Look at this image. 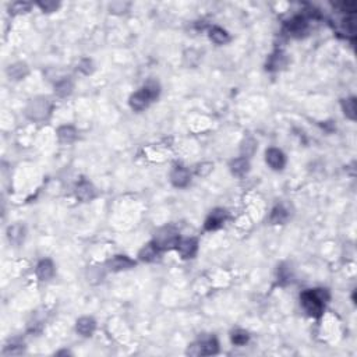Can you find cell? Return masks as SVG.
<instances>
[{"label":"cell","instance_id":"cell-8","mask_svg":"<svg viewBox=\"0 0 357 357\" xmlns=\"http://www.w3.org/2000/svg\"><path fill=\"white\" fill-rule=\"evenodd\" d=\"M198 249V243L195 239H180L176 246L178 254L183 258H193Z\"/></svg>","mask_w":357,"mask_h":357},{"label":"cell","instance_id":"cell-11","mask_svg":"<svg viewBox=\"0 0 357 357\" xmlns=\"http://www.w3.org/2000/svg\"><path fill=\"white\" fill-rule=\"evenodd\" d=\"M159 253H161V249L156 246L155 241H151V243H148L147 246H144L140 250L138 257H140L141 261H144V263H152L159 257Z\"/></svg>","mask_w":357,"mask_h":357},{"label":"cell","instance_id":"cell-16","mask_svg":"<svg viewBox=\"0 0 357 357\" xmlns=\"http://www.w3.org/2000/svg\"><path fill=\"white\" fill-rule=\"evenodd\" d=\"M230 171L234 176H237V178H243V176H246L250 171V163L249 161L244 158V156H241V158H237V159H234L230 162Z\"/></svg>","mask_w":357,"mask_h":357},{"label":"cell","instance_id":"cell-3","mask_svg":"<svg viewBox=\"0 0 357 357\" xmlns=\"http://www.w3.org/2000/svg\"><path fill=\"white\" fill-rule=\"evenodd\" d=\"M219 350V343L215 338H207L202 341L194 342L193 345L188 346L187 355L190 356H211L217 355Z\"/></svg>","mask_w":357,"mask_h":357},{"label":"cell","instance_id":"cell-26","mask_svg":"<svg viewBox=\"0 0 357 357\" xmlns=\"http://www.w3.org/2000/svg\"><path fill=\"white\" fill-rule=\"evenodd\" d=\"M257 148V142L253 138H246V140L243 141V145H241V154L243 156L246 158V156H251L254 154V151H256Z\"/></svg>","mask_w":357,"mask_h":357},{"label":"cell","instance_id":"cell-22","mask_svg":"<svg viewBox=\"0 0 357 357\" xmlns=\"http://www.w3.org/2000/svg\"><path fill=\"white\" fill-rule=\"evenodd\" d=\"M342 109L345 116L349 117L350 120H356V98H348L342 101Z\"/></svg>","mask_w":357,"mask_h":357},{"label":"cell","instance_id":"cell-13","mask_svg":"<svg viewBox=\"0 0 357 357\" xmlns=\"http://www.w3.org/2000/svg\"><path fill=\"white\" fill-rule=\"evenodd\" d=\"M76 195H77L78 200H81V201L84 202L91 201L93 197H95V188H93V186L89 183V181L83 180V181L77 186Z\"/></svg>","mask_w":357,"mask_h":357},{"label":"cell","instance_id":"cell-31","mask_svg":"<svg viewBox=\"0 0 357 357\" xmlns=\"http://www.w3.org/2000/svg\"><path fill=\"white\" fill-rule=\"evenodd\" d=\"M338 7L341 8V11H346V13H355L356 11V3L355 1H343L341 4H338Z\"/></svg>","mask_w":357,"mask_h":357},{"label":"cell","instance_id":"cell-9","mask_svg":"<svg viewBox=\"0 0 357 357\" xmlns=\"http://www.w3.org/2000/svg\"><path fill=\"white\" fill-rule=\"evenodd\" d=\"M307 28H309V24H307V20L302 16H296L293 17L289 23H287V31L292 37H302L307 32Z\"/></svg>","mask_w":357,"mask_h":357},{"label":"cell","instance_id":"cell-28","mask_svg":"<svg viewBox=\"0 0 357 357\" xmlns=\"http://www.w3.org/2000/svg\"><path fill=\"white\" fill-rule=\"evenodd\" d=\"M78 70L81 71L83 74H86V76L91 74L93 71L92 60H91V59H83V60L80 62V64H78Z\"/></svg>","mask_w":357,"mask_h":357},{"label":"cell","instance_id":"cell-6","mask_svg":"<svg viewBox=\"0 0 357 357\" xmlns=\"http://www.w3.org/2000/svg\"><path fill=\"white\" fill-rule=\"evenodd\" d=\"M265 159H267V163L275 171L283 169L285 163H286V158L283 155V152L278 148H269L265 154Z\"/></svg>","mask_w":357,"mask_h":357},{"label":"cell","instance_id":"cell-10","mask_svg":"<svg viewBox=\"0 0 357 357\" xmlns=\"http://www.w3.org/2000/svg\"><path fill=\"white\" fill-rule=\"evenodd\" d=\"M226 211L225 210H214L211 212V215L205 221V229L207 230H218L219 227L225 223L226 221Z\"/></svg>","mask_w":357,"mask_h":357},{"label":"cell","instance_id":"cell-23","mask_svg":"<svg viewBox=\"0 0 357 357\" xmlns=\"http://www.w3.org/2000/svg\"><path fill=\"white\" fill-rule=\"evenodd\" d=\"M269 221L273 225H282L285 223L287 221V211L283 208V207H275L271 212V217H269Z\"/></svg>","mask_w":357,"mask_h":357},{"label":"cell","instance_id":"cell-30","mask_svg":"<svg viewBox=\"0 0 357 357\" xmlns=\"http://www.w3.org/2000/svg\"><path fill=\"white\" fill-rule=\"evenodd\" d=\"M212 168H214L212 163H201V165H198V168H197V175L201 176V178H205V176H208L211 172H212Z\"/></svg>","mask_w":357,"mask_h":357},{"label":"cell","instance_id":"cell-2","mask_svg":"<svg viewBox=\"0 0 357 357\" xmlns=\"http://www.w3.org/2000/svg\"><path fill=\"white\" fill-rule=\"evenodd\" d=\"M158 95H159V86L151 81L144 88H141L140 91L133 93L130 98V106L137 112L144 110L151 102L158 98Z\"/></svg>","mask_w":357,"mask_h":357},{"label":"cell","instance_id":"cell-24","mask_svg":"<svg viewBox=\"0 0 357 357\" xmlns=\"http://www.w3.org/2000/svg\"><path fill=\"white\" fill-rule=\"evenodd\" d=\"M210 38L212 39V42H215L218 45H223L229 41V34L219 27H214L210 31Z\"/></svg>","mask_w":357,"mask_h":357},{"label":"cell","instance_id":"cell-19","mask_svg":"<svg viewBox=\"0 0 357 357\" xmlns=\"http://www.w3.org/2000/svg\"><path fill=\"white\" fill-rule=\"evenodd\" d=\"M7 74L11 80H21L28 74V66L23 62L14 63V64L8 66Z\"/></svg>","mask_w":357,"mask_h":357},{"label":"cell","instance_id":"cell-17","mask_svg":"<svg viewBox=\"0 0 357 357\" xmlns=\"http://www.w3.org/2000/svg\"><path fill=\"white\" fill-rule=\"evenodd\" d=\"M57 138L63 144H70L77 138V130L73 126H62L57 129Z\"/></svg>","mask_w":357,"mask_h":357},{"label":"cell","instance_id":"cell-29","mask_svg":"<svg viewBox=\"0 0 357 357\" xmlns=\"http://www.w3.org/2000/svg\"><path fill=\"white\" fill-rule=\"evenodd\" d=\"M38 6L44 13H52V11H56L60 4L57 1H39Z\"/></svg>","mask_w":357,"mask_h":357},{"label":"cell","instance_id":"cell-25","mask_svg":"<svg viewBox=\"0 0 357 357\" xmlns=\"http://www.w3.org/2000/svg\"><path fill=\"white\" fill-rule=\"evenodd\" d=\"M250 336L246 331H241V329H236L234 332H232V343L233 345H237V346H243L249 342Z\"/></svg>","mask_w":357,"mask_h":357},{"label":"cell","instance_id":"cell-18","mask_svg":"<svg viewBox=\"0 0 357 357\" xmlns=\"http://www.w3.org/2000/svg\"><path fill=\"white\" fill-rule=\"evenodd\" d=\"M73 88H74V83L70 77H64L62 80H59L56 83V87H54V92L57 93L59 96H69L71 92H73Z\"/></svg>","mask_w":357,"mask_h":357},{"label":"cell","instance_id":"cell-5","mask_svg":"<svg viewBox=\"0 0 357 357\" xmlns=\"http://www.w3.org/2000/svg\"><path fill=\"white\" fill-rule=\"evenodd\" d=\"M49 112H50V102L44 98L32 99L25 110L27 116L31 120H42L49 115Z\"/></svg>","mask_w":357,"mask_h":357},{"label":"cell","instance_id":"cell-7","mask_svg":"<svg viewBox=\"0 0 357 357\" xmlns=\"http://www.w3.org/2000/svg\"><path fill=\"white\" fill-rule=\"evenodd\" d=\"M171 180L173 186L183 188V187L188 186V183H190V180H191V176H190V172L187 171L186 168L176 166L171 173Z\"/></svg>","mask_w":357,"mask_h":357},{"label":"cell","instance_id":"cell-4","mask_svg":"<svg viewBox=\"0 0 357 357\" xmlns=\"http://www.w3.org/2000/svg\"><path fill=\"white\" fill-rule=\"evenodd\" d=\"M178 233L172 227V226H166V227H162L159 232L156 233L155 236V244L159 247L161 250H166V249H173L178 246Z\"/></svg>","mask_w":357,"mask_h":357},{"label":"cell","instance_id":"cell-27","mask_svg":"<svg viewBox=\"0 0 357 357\" xmlns=\"http://www.w3.org/2000/svg\"><path fill=\"white\" fill-rule=\"evenodd\" d=\"M30 8H31L30 3H27V1H16V3L11 4L10 13H13V14H24V13H28Z\"/></svg>","mask_w":357,"mask_h":357},{"label":"cell","instance_id":"cell-12","mask_svg":"<svg viewBox=\"0 0 357 357\" xmlns=\"http://www.w3.org/2000/svg\"><path fill=\"white\" fill-rule=\"evenodd\" d=\"M134 265H135V263L133 261L132 258H129V257L126 256H115L109 261V268L115 272L130 269Z\"/></svg>","mask_w":357,"mask_h":357},{"label":"cell","instance_id":"cell-20","mask_svg":"<svg viewBox=\"0 0 357 357\" xmlns=\"http://www.w3.org/2000/svg\"><path fill=\"white\" fill-rule=\"evenodd\" d=\"M24 236H25V229L20 223L10 226L7 229V239L13 244H20L24 240Z\"/></svg>","mask_w":357,"mask_h":357},{"label":"cell","instance_id":"cell-14","mask_svg":"<svg viewBox=\"0 0 357 357\" xmlns=\"http://www.w3.org/2000/svg\"><path fill=\"white\" fill-rule=\"evenodd\" d=\"M77 332L83 336H91L96 328V322L95 319L91 318V317H81V318L77 321Z\"/></svg>","mask_w":357,"mask_h":357},{"label":"cell","instance_id":"cell-1","mask_svg":"<svg viewBox=\"0 0 357 357\" xmlns=\"http://www.w3.org/2000/svg\"><path fill=\"white\" fill-rule=\"evenodd\" d=\"M328 299H329V295L325 289L306 290L300 296L303 309L310 317H314V318H319L322 315L324 306H325V302H328Z\"/></svg>","mask_w":357,"mask_h":357},{"label":"cell","instance_id":"cell-15","mask_svg":"<svg viewBox=\"0 0 357 357\" xmlns=\"http://www.w3.org/2000/svg\"><path fill=\"white\" fill-rule=\"evenodd\" d=\"M54 275V265L50 260H42L37 265V276L41 280H49Z\"/></svg>","mask_w":357,"mask_h":357},{"label":"cell","instance_id":"cell-21","mask_svg":"<svg viewBox=\"0 0 357 357\" xmlns=\"http://www.w3.org/2000/svg\"><path fill=\"white\" fill-rule=\"evenodd\" d=\"M286 66V57L282 52H276L269 57V62L267 64V69L269 70H280L282 67Z\"/></svg>","mask_w":357,"mask_h":357}]
</instances>
